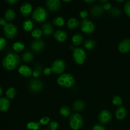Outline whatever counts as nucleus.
Wrapping results in <instances>:
<instances>
[{"mask_svg":"<svg viewBox=\"0 0 130 130\" xmlns=\"http://www.w3.org/2000/svg\"><path fill=\"white\" fill-rule=\"evenodd\" d=\"M81 29L86 34H92L95 30V26L93 23L90 20L85 19L81 22Z\"/></svg>","mask_w":130,"mask_h":130,"instance_id":"9","label":"nucleus"},{"mask_svg":"<svg viewBox=\"0 0 130 130\" xmlns=\"http://www.w3.org/2000/svg\"><path fill=\"white\" fill-rule=\"evenodd\" d=\"M121 10L118 8H114L111 9L110 10V15L114 17H118L121 15Z\"/></svg>","mask_w":130,"mask_h":130,"instance_id":"36","label":"nucleus"},{"mask_svg":"<svg viewBox=\"0 0 130 130\" xmlns=\"http://www.w3.org/2000/svg\"><path fill=\"white\" fill-rule=\"evenodd\" d=\"M100 1L102 3H106L108 2V0H104V1H101V0H100Z\"/></svg>","mask_w":130,"mask_h":130,"instance_id":"49","label":"nucleus"},{"mask_svg":"<svg viewBox=\"0 0 130 130\" xmlns=\"http://www.w3.org/2000/svg\"><path fill=\"white\" fill-rule=\"evenodd\" d=\"M20 58L17 54L13 52H10L6 55L3 60V66L6 69L11 71L16 68L19 65Z\"/></svg>","mask_w":130,"mask_h":130,"instance_id":"1","label":"nucleus"},{"mask_svg":"<svg viewBox=\"0 0 130 130\" xmlns=\"http://www.w3.org/2000/svg\"><path fill=\"white\" fill-rule=\"evenodd\" d=\"M44 43L42 40H38L34 41L30 45V48L33 51L36 52H40L44 49Z\"/></svg>","mask_w":130,"mask_h":130,"instance_id":"13","label":"nucleus"},{"mask_svg":"<svg viewBox=\"0 0 130 130\" xmlns=\"http://www.w3.org/2000/svg\"><path fill=\"white\" fill-rule=\"evenodd\" d=\"M9 107H10V102L8 99L5 97L0 98V111H6Z\"/></svg>","mask_w":130,"mask_h":130,"instance_id":"19","label":"nucleus"},{"mask_svg":"<svg viewBox=\"0 0 130 130\" xmlns=\"http://www.w3.org/2000/svg\"><path fill=\"white\" fill-rule=\"evenodd\" d=\"M6 2L10 4H15L18 2V0H6Z\"/></svg>","mask_w":130,"mask_h":130,"instance_id":"46","label":"nucleus"},{"mask_svg":"<svg viewBox=\"0 0 130 130\" xmlns=\"http://www.w3.org/2000/svg\"><path fill=\"white\" fill-rule=\"evenodd\" d=\"M86 52L82 48H76L74 50L72 57H73L74 61L77 64L81 65L84 63L86 60Z\"/></svg>","mask_w":130,"mask_h":130,"instance_id":"5","label":"nucleus"},{"mask_svg":"<svg viewBox=\"0 0 130 130\" xmlns=\"http://www.w3.org/2000/svg\"><path fill=\"white\" fill-rule=\"evenodd\" d=\"M3 93V90H2V88H1V86H0V96L1 95V94H2Z\"/></svg>","mask_w":130,"mask_h":130,"instance_id":"48","label":"nucleus"},{"mask_svg":"<svg viewBox=\"0 0 130 130\" xmlns=\"http://www.w3.org/2000/svg\"><path fill=\"white\" fill-rule=\"evenodd\" d=\"M54 38L57 41L64 42L67 39V35L66 33V32H64L63 30H58L55 32Z\"/></svg>","mask_w":130,"mask_h":130,"instance_id":"17","label":"nucleus"},{"mask_svg":"<svg viewBox=\"0 0 130 130\" xmlns=\"http://www.w3.org/2000/svg\"><path fill=\"white\" fill-rule=\"evenodd\" d=\"M32 19L38 23L44 22L48 17V13L44 8L38 6L34 10L32 13Z\"/></svg>","mask_w":130,"mask_h":130,"instance_id":"3","label":"nucleus"},{"mask_svg":"<svg viewBox=\"0 0 130 130\" xmlns=\"http://www.w3.org/2000/svg\"><path fill=\"white\" fill-rule=\"evenodd\" d=\"M72 41L74 45L79 46L82 43L83 41V38L81 34H74V35L72 36Z\"/></svg>","mask_w":130,"mask_h":130,"instance_id":"24","label":"nucleus"},{"mask_svg":"<svg viewBox=\"0 0 130 130\" xmlns=\"http://www.w3.org/2000/svg\"><path fill=\"white\" fill-rule=\"evenodd\" d=\"M85 2L88 3H91L95 2V1H94V0H88H88H85Z\"/></svg>","mask_w":130,"mask_h":130,"instance_id":"47","label":"nucleus"},{"mask_svg":"<svg viewBox=\"0 0 130 130\" xmlns=\"http://www.w3.org/2000/svg\"><path fill=\"white\" fill-rule=\"evenodd\" d=\"M103 7H104V10H108L109 11V10H111L112 5L111 4L109 3H106L105 4H104Z\"/></svg>","mask_w":130,"mask_h":130,"instance_id":"43","label":"nucleus"},{"mask_svg":"<svg viewBox=\"0 0 130 130\" xmlns=\"http://www.w3.org/2000/svg\"><path fill=\"white\" fill-rule=\"evenodd\" d=\"M51 69L53 73L57 74H60L63 73V71L66 69V63L62 60H56L52 63Z\"/></svg>","mask_w":130,"mask_h":130,"instance_id":"6","label":"nucleus"},{"mask_svg":"<svg viewBox=\"0 0 130 130\" xmlns=\"http://www.w3.org/2000/svg\"><path fill=\"white\" fill-rule=\"evenodd\" d=\"M58 127V123L56 121H52L49 123V130H57Z\"/></svg>","mask_w":130,"mask_h":130,"instance_id":"37","label":"nucleus"},{"mask_svg":"<svg viewBox=\"0 0 130 130\" xmlns=\"http://www.w3.org/2000/svg\"><path fill=\"white\" fill-rule=\"evenodd\" d=\"M112 119V114L108 110H103L99 113V121L101 124H108Z\"/></svg>","mask_w":130,"mask_h":130,"instance_id":"10","label":"nucleus"},{"mask_svg":"<svg viewBox=\"0 0 130 130\" xmlns=\"http://www.w3.org/2000/svg\"><path fill=\"white\" fill-rule=\"evenodd\" d=\"M79 15H80V17H81L83 20H85V19H86V18L88 17V12L86 11L83 10V11H81V12H80Z\"/></svg>","mask_w":130,"mask_h":130,"instance_id":"42","label":"nucleus"},{"mask_svg":"<svg viewBox=\"0 0 130 130\" xmlns=\"http://www.w3.org/2000/svg\"><path fill=\"white\" fill-rule=\"evenodd\" d=\"M50 121V119L49 117L44 116L40 119L39 123H40V124H42V125H46V124H48Z\"/></svg>","mask_w":130,"mask_h":130,"instance_id":"38","label":"nucleus"},{"mask_svg":"<svg viewBox=\"0 0 130 130\" xmlns=\"http://www.w3.org/2000/svg\"><path fill=\"white\" fill-rule=\"evenodd\" d=\"M54 25L57 27H63L65 25V20L62 17H57L53 20Z\"/></svg>","mask_w":130,"mask_h":130,"instance_id":"30","label":"nucleus"},{"mask_svg":"<svg viewBox=\"0 0 130 130\" xmlns=\"http://www.w3.org/2000/svg\"><path fill=\"white\" fill-rule=\"evenodd\" d=\"M47 8L50 11H57L61 7V2L59 0H47L46 1Z\"/></svg>","mask_w":130,"mask_h":130,"instance_id":"11","label":"nucleus"},{"mask_svg":"<svg viewBox=\"0 0 130 130\" xmlns=\"http://www.w3.org/2000/svg\"><path fill=\"white\" fill-rule=\"evenodd\" d=\"M69 48H70V49L72 50H73V51H74V47L72 46H71L69 47Z\"/></svg>","mask_w":130,"mask_h":130,"instance_id":"50","label":"nucleus"},{"mask_svg":"<svg viewBox=\"0 0 130 130\" xmlns=\"http://www.w3.org/2000/svg\"><path fill=\"white\" fill-rule=\"evenodd\" d=\"M85 48L88 50H93L95 46H96V43L93 39H88L86 41H85V44H84Z\"/></svg>","mask_w":130,"mask_h":130,"instance_id":"28","label":"nucleus"},{"mask_svg":"<svg viewBox=\"0 0 130 130\" xmlns=\"http://www.w3.org/2000/svg\"><path fill=\"white\" fill-rule=\"evenodd\" d=\"M24 48H25V46H24V44L22 42H15L13 44V49L14 51L17 52H22V51L24 50Z\"/></svg>","mask_w":130,"mask_h":130,"instance_id":"29","label":"nucleus"},{"mask_svg":"<svg viewBox=\"0 0 130 130\" xmlns=\"http://www.w3.org/2000/svg\"><path fill=\"white\" fill-rule=\"evenodd\" d=\"M45 130H49V129H45Z\"/></svg>","mask_w":130,"mask_h":130,"instance_id":"52","label":"nucleus"},{"mask_svg":"<svg viewBox=\"0 0 130 130\" xmlns=\"http://www.w3.org/2000/svg\"><path fill=\"white\" fill-rule=\"evenodd\" d=\"M124 11L126 14L130 17V1H127L124 5Z\"/></svg>","mask_w":130,"mask_h":130,"instance_id":"39","label":"nucleus"},{"mask_svg":"<svg viewBox=\"0 0 130 130\" xmlns=\"http://www.w3.org/2000/svg\"><path fill=\"white\" fill-rule=\"evenodd\" d=\"M33 22L30 20H27L23 22V29L26 32H30L33 29Z\"/></svg>","mask_w":130,"mask_h":130,"instance_id":"26","label":"nucleus"},{"mask_svg":"<svg viewBox=\"0 0 130 130\" xmlns=\"http://www.w3.org/2000/svg\"><path fill=\"white\" fill-rule=\"evenodd\" d=\"M32 10V6L31 4L27 2L23 4L20 8V13L24 17H27L28 15H30Z\"/></svg>","mask_w":130,"mask_h":130,"instance_id":"14","label":"nucleus"},{"mask_svg":"<svg viewBox=\"0 0 130 130\" xmlns=\"http://www.w3.org/2000/svg\"><path fill=\"white\" fill-rule=\"evenodd\" d=\"M6 24H7V23H6V20L4 19H3V18H0V25L4 27V26H5Z\"/></svg>","mask_w":130,"mask_h":130,"instance_id":"45","label":"nucleus"},{"mask_svg":"<svg viewBox=\"0 0 130 130\" xmlns=\"http://www.w3.org/2000/svg\"><path fill=\"white\" fill-rule=\"evenodd\" d=\"M19 72L21 76L25 77H29L32 75V71L27 66H22L19 67Z\"/></svg>","mask_w":130,"mask_h":130,"instance_id":"15","label":"nucleus"},{"mask_svg":"<svg viewBox=\"0 0 130 130\" xmlns=\"http://www.w3.org/2000/svg\"><path fill=\"white\" fill-rule=\"evenodd\" d=\"M43 72H44V74L47 75V76H49V75L51 74L52 71V69H51V68L47 67V68H45L44 70H43Z\"/></svg>","mask_w":130,"mask_h":130,"instance_id":"44","label":"nucleus"},{"mask_svg":"<svg viewBox=\"0 0 130 130\" xmlns=\"http://www.w3.org/2000/svg\"><path fill=\"white\" fill-rule=\"evenodd\" d=\"M22 59L25 62L29 63V62H32L34 59V55L32 52H29V51L25 52L23 53Z\"/></svg>","mask_w":130,"mask_h":130,"instance_id":"25","label":"nucleus"},{"mask_svg":"<svg viewBox=\"0 0 130 130\" xmlns=\"http://www.w3.org/2000/svg\"><path fill=\"white\" fill-rule=\"evenodd\" d=\"M65 2H71V1H66V0H64Z\"/></svg>","mask_w":130,"mask_h":130,"instance_id":"51","label":"nucleus"},{"mask_svg":"<svg viewBox=\"0 0 130 130\" xmlns=\"http://www.w3.org/2000/svg\"><path fill=\"white\" fill-rule=\"evenodd\" d=\"M4 33L8 39H13L17 33V28L14 24L8 23L3 28Z\"/></svg>","mask_w":130,"mask_h":130,"instance_id":"8","label":"nucleus"},{"mask_svg":"<svg viewBox=\"0 0 130 130\" xmlns=\"http://www.w3.org/2000/svg\"><path fill=\"white\" fill-rule=\"evenodd\" d=\"M60 112L61 115H62L63 116L68 117L71 114V109L68 106L63 105L60 109Z\"/></svg>","mask_w":130,"mask_h":130,"instance_id":"31","label":"nucleus"},{"mask_svg":"<svg viewBox=\"0 0 130 130\" xmlns=\"http://www.w3.org/2000/svg\"><path fill=\"white\" fill-rule=\"evenodd\" d=\"M6 46V41L5 38L0 37V51L3 50Z\"/></svg>","mask_w":130,"mask_h":130,"instance_id":"40","label":"nucleus"},{"mask_svg":"<svg viewBox=\"0 0 130 130\" xmlns=\"http://www.w3.org/2000/svg\"><path fill=\"white\" fill-rule=\"evenodd\" d=\"M5 17L7 21H12L15 18V12L12 9H8L5 11Z\"/></svg>","mask_w":130,"mask_h":130,"instance_id":"23","label":"nucleus"},{"mask_svg":"<svg viewBox=\"0 0 130 130\" xmlns=\"http://www.w3.org/2000/svg\"><path fill=\"white\" fill-rule=\"evenodd\" d=\"M104 7H103V6H101L100 5H95L91 9V13L92 15L94 17H99L101 16L104 13Z\"/></svg>","mask_w":130,"mask_h":130,"instance_id":"16","label":"nucleus"},{"mask_svg":"<svg viewBox=\"0 0 130 130\" xmlns=\"http://www.w3.org/2000/svg\"><path fill=\"white\" fill-rule=\"evenodd\" d=\"M112 104L116 106H121L123 104V100L118 95H115L112 99Z\"/></svg>","mask_w":130,"mask_h":130,"instance_id":"34","label":"nucleus"},{"mask_svg":"<svg viewBox=\"0 0 130 130\" xmlns=\"http://www.w3.org/2000/svg\"><path fill=\"white\" fill-rule=\"evenodd\" d=\"M126 109L124 107H119L116 111V117L119 120L124 119L126 116Z\"/></svg>","mask_w":130,"mask_h":130,"instance_id":"18","label":"nucleus"},{"mask_svg":"<svg viewBox=\"0 0 130 130\" xmlns=\"http://www.w3.org/2000/svg\"><path fill=\"white\" fill-rule=\"evenodd\" d=\"M27 129L29 130H39L40 129V123L37 122H29L26 125Z\"/></svg>","mask_w":130,"mask_h":130,"instance_id":"27","label":"nucleus"},{"mask_svg":"<svg viewBox=\"0 0 130 130\" xmlns=\"http://www.w3.org/2000/svg\"><path fill=\"white\" fill-rule=\"evenodd\" d=\"M92 130H106L105 127L103 126L101 124H95L93 127Z\"/></svg>","mask_w":130,"mask_h":130,"instance_id":"41","label":"nucleus"},{"mask_svg":"<svg viewBox=\"0 0 130 130\" xmlns=\"http://www.w3.org/2000/svg\"><path fill=\"white\" fill-rule=\"evenodd\" d=\"M118 50L123 53H128L130 52V39H123L118 46Z\"/></svg>","mask_w":130,"mask_h":130,"instance_id":"12","label":"nucleus"},{"mask_svg":"<svg viewBox=\"0 0 130 130\" xmlns=\"http://www.w3.org/2000/svg\"><path fill=\"white\" fill-rule=\"evenodd\" d=\"M43 71L42 69V67L39 64L36 65V66L34 67V71H33L32 75L35 78H37L39 76V75L41 73V71Z\"/></svg>","mask_w":130,"mask_h":130,"instance_id":"33","label":"nucleus"},{"mask_svg":"<svg viewBox=\"0 0 130 130\" xmlns=\"http://www.w3.org/2000/svg\"><path fill=\"white\" fill-rule=\"evenodd\" d=\"M67 27L71 30H74L79 26V22L78 19L76 18H71L67 22Z\"/></svg>","mask_w":130,"mask_h":130,"instance_id":"21","label":"nucleus"},{"mask_svg":"<svg viewBox=\"0 0 130 130\" xmlns=\"http://www.w3.org/2000/svg\"><path fill=\"white\" fill-rule=\"evenodd\" d=\"M42 32L44 36H49L53 32V27L50 23H45L42 27Z\"/></svg>","mask_w":130,"mask_h":130,"instance_id":"20","label":"nucleus"},{"mask_svg":"<svg viewBox=\"0 0 130 130\" xmlns=\"http://www.w3.org/2000/svg\"><path fill=\"white\" fill-rule=\"evenodd\" d=\"M28 88L32 93H39L43 88V83L41 81L36 79H33L29 82Z\"/></svg>","mask_w":130,"mask_h":130,"instance_id":"7","label":"nucleus"},{"mask_svg":"<svg viewBox=\"0 0 130 130\" xmlns=\"http://www.w3.org/2000/svg\"><path fill=\"white\" fill-rule=\"evenodd\" d=\"M69 125L73 130H79L83 125V119L82 116L78 113L71 116L69 118Z\"/></svg>","mask_w":130,"mask_h":130,"instance_id":"4","label":"nucleus"},{"mask_svg":"<svg viewBox=\"0 0 130 130\" xmlns=\"http://www.w3.org/2000/svg\"><path fill=\"white\" fill-rule=\"evenodd\" d=\"M17 94V91L14 88H10L7 90V91H6V95L7 96V98L10 99H12L13 98H15V96H16Z\"/></svg>","mask_w":130,"mask_h":130,"instance_id":"32","label":"nucleus"},{"mask_svg":"<svg viewBox=\"0 0 130 130\" xmlns=\"http://www.w3.org/2000/svg\"><path fill=\"white\" fill-rule=\"evenodd\" d=\"M57 83L63 88H71L75 83V79L70 74H63L57 78Z\"/></svg>","mask_w":130,"mask_h":130,"instance_id":"2","label":"nucleus"},{"mask_svg":"<svg viewBox=\"0 0 130 130\" xmlns=\"http://www.w3.org/2000/svg\"><path fill=\"white\" fill-rule=\"evenodd\" d=\"M42 34H43V32H42L40 29H34L31 32L32 36L34 38H35V39H36L37 40L39 39V38L41 37Z\"/></svg>","mask_w":130,"mask_h":130,"instance_id":"35","label":"nucleus"},{"mask_svg":"<svg viewBox=\"0 0 130 130\" xmlns=\"http://www.w3.org/2000/svg\"><path fill=\"white\" fill-rule=\"evenodd\" d=\"M85 102L81 100H76L72 105V108L75 111H81L85 109Z\"/></svg>","mask_w":130,"mask_h":130,"instance_id":"22","label":"nucleus"}]
</instances>
